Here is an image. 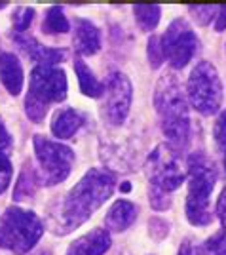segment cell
<instances>
[{"label": "cell", "mask_w": 226, "mask_h": 255, "mask_svg": "<svg viewBox=\"0 0 226 255\" xmlns=\"http://www.w3.org/2000/svg\"><path fill=\"white\" fill-rule=\"evenodd\" d=\"M116 177L105 170H89L48 212V227L54 234H69L82 227L112 196Z\"/></svg>", "instance_id": "1"}, {"label": "cell", "mask_w": 226, "mask_h": 255, "mask_svg": "<svg viewBox=\"0 0 226 255\" xmlns=\"http://www.w3.org/2000/svg\"><path fill=\"white\" fill-rule=\"evenodd\" d=\"M154 107L167 145L177 152H183L190 139V115L183 88L173 73H165L158 80L154 92Z\"/></svg>", "instance_id": "2"}, {"label": "cell", "mask_w": 226, "mask_h": 255, "mask_svg": "<svg viewBox=\"0 0 226 255\" xmlns=\"http://www.w3.org/2000/svg\"><path fill=\"white\" fill-rule=\"evenodd\" d=\"M149 173V198L156 212H163L171 206V192H175L184 181L181 166V152L173 150L167 143L158 145L147 160Z\"/></svg>", "instance_id": "3"}, {"label": "cell", "mask_w": 226, "mask_h": 255, "mask_svg": "<svg viewBox=\"0 0 226 255\" xmlns=\"http://www.w3.org/2000/svg\"><path fill=\"white\" fill-rule=\"evenodd\" d=\"M217 183L215 162L204 152L188 156V194H186V219L194 227H205L213 221L209 212V198Z\"/></svg>", "instance_id": "4"}, {"label": "cell", "mask_w": 226, "mask_h": 255, "mask_svg": "<svg viewBox=\"0 0 226 255\" xmlns=\"http://www.w3.org/2000/svg\"><path fill=\"white\" fill-rule=\"evenodd\" d=\"M67 75L59 67L36 65L31 71V84L25 97V113L29 120L40 124L52 103H61L67 97Z\"/></svg>", "instance_id": "5"}, {"label": "cell", "mask_w": 226, "mask_h": 255, "mask_svg": "<svg viewBox=\"0 0 226 255\" xmlns=\"http://www.w3.org/2000/svg\"><path fill=\"white\" fill-rule=\"evenodd\" d=\"M44 234L38 215L19 206H10L0 215V248L15 255L31 252Z\"/></svg>", "instance_id": "6"}, {"label": "cell", "mask_w": 226, "mask_h": 255, "mask_svg": "<svg viewBox=\"0 0 226 255\" xmlns=\"http://www.w3.org/2000/svg\"><path fill=\"white\" fill-rule=\"evenodd\" d=\"M190 105L202 115V117H213L219 113L223 103V82L219 71L209 61L196 63L192 73L188 76L186 84Z\"/></svg>", "instance_id": "7"}, {"label": "cell", "mask_w": 226, "mask_h": 255, "mask_svg": "<svg viewBox=\"0 0 226 255\" xmlns=\"http://www.w3.org/2000/svg\"><path fill=\"white\" fill-rule=\"evenodd\" d=\"M32 145L42 171V183L46 187H55L71 175L76 158L75 150L71 147H67L63 143H55L42 135H34Z\"/></svg>", "instance_id": "8"}, {"label": "cell", "mask_w": 226, "mask_h": 255, "mask_svg": "<svg viewBox=\"0 0 226 255\" xmlns=\"http://www.w3.org/2000/svg\"><path fill=\"white\" fill-rule=\"evenodd\" d=\"M160 46L163 52V59H167L171 69L177 71V69H184L192 61V57L200 48V40L192 31V27L183 17H177L167 27V31L163 32V36L160 38Z\"/></svg>", "instance_id": "9"}, {"label": "cell", "mask_w": 226, "mask_h": 255, "mask_svg": "<svg viewBox=\"0 0 226 255\" xmlns=\"http://www.w3.org/2000/svg\"><path fill=\"white\" fill-rule=\"evenodd\" d=\"M133 99V86L124 73L108 76L103 92V117L110 126H122L126 122Z\"/></svg>", "instance_id": "10"}, {"label": "cell", "mask_w": 226, "mask_h": 255, "mask_svg": "<svg viewBox=\"0 0 226 255\" xmlns=\"http://www.w3.org/2000/svg\"><path fill=\"white\" fill-rule=\"evenodd\" d=\"M13 42L17 44V48L21 50L29 59L36 61L38 65H46V67H57V63H61L65 59L63 50H55V48H48L40 44L36 38H32L29 34H13L11 36Z\"/></svg>", "instance_id": "11"}, {"label": "cell", "mask_w": 226, "mask_h": 255, "mask_svg": "<svg viewBox=\"0 0 226 255\" xmlns=\"http://www.w3.org/2000/svg\"><path fill=\"white\" fill-rule=\"evenodd\" d=\"M110 250V234L105 229H93L69 246L67 255H105Z\"/></svg>", "instance_id": "12"}, {"label": "cell", "mask_w": 226, "mask_h": 255, "mask_svg": "<svg viewBox=\"0 0 226 255\" xmlns=\"http://www.w3.org/2000/svg\"><path fill=\"white\" fill-rule=\"evenodd\" d=\"M75 50L78 55H95L101 50V31L87 19L78 17L75 21Z\"/></svg>", "instance_id": "13"}, {"label": "cell", "mask_w": 226, "mask_h": 255, "mask_svg": "<svg viewBox=\"0 0 226 255\" xmlns=\"http://www.w3.org/2000/svg\"><path fill=\"white\" fill-rule=\"evenodd\" d=\"M0 82L10 96H19L23 90V67L10 52L0 53Z\"/></svg>", "instance_id": "14"}, {"label": "cell", "mask_w": 226, "mask_h": 255, "mask_svg": "<svg viewBox=\"0 0 226 255\" xmlns=\"http://www.w3.org/2000/svg\"><path fill=\"white\" fill-rule=\"evenodd\" d=\"M135 219H137V206L129 200H116L107 212L105 225L110 233H124L133 225Z\"/></svg>", "instance_id": "15"}, {"label": "cell", "mask_w": 226, "mask_h": 255, "mask_svg": "<svg viewBox=\"0 0 226 255\" xmlns=\"http://www.w3.org/2000/svg\"><path fill=\"white\" fill-rule=\"evenodd\" d=\"M82 124H84V117L78 111L67 107L55 113L52 120V133L57 139H71L82 128Z\"/></svg>", "instance_id": "16"}, {"label": "cell", "mask_w": 226, "mask_h": 255, "mask_svg": "<svg viewBox=\"0 0 226 255\" xmlns=\"http://www.w3.org/2000/svg\"><path fill=\"white\" fill-rule=\"evenodd\" d=\"M40 187V175L38 171L34 170V164L32 162H25L23 164V170L17 177V183H15V189H13V200L15 202H27L31 200L32 196L36 194Z\"/></svg>", "instance_id": "17"}, {"label": "cell", "mask_w": 226, "mask_h": 255, "mask_svg": "<svg viewBox=\"0 0 226 255\" xmlns=\"http://www.w3.org/2000/svg\"><path fill=\"white\" fill-rule=\"evenodd\" d=\"M75 73L76 78H78V84H80V92L86 97H103V92H105V86L101 84L95 78L93 71L87 67L80 57L75 59Z\"/></svg>", "instance_id": "18"}, {"label": "cell", "mask_w": 226, "mask_h": 255, "mask_svg": "<svg viewBox=\"0 0 226 255\" xmlns=\"http://www.w3.org/2000/svg\"><path fill=\"white\" fill-rule=\"evenodd\" d=\"M42 31L46 34H65V32L71 31V23L65 17V11L61 6L48 8L42 21Z\"/></svg>", "instance_id": "19"}, {"label": "cell", "mask_w": 226, "mask_h": 255, "mask_svg": "<svg viewBox=\"0 0 226 255\" xmlns=\"http://www.w3.org/2000/svg\"><path fill=\"white\" fill-rule=\"evenodd\" d=\"M133 13H135V21L139 23V27L145 32H152L161 17V8L158 4H147V6H133Z\"/></svg>", "instance_id": "20"}, {"label": "cell", "mask_w": 226, "mask_h": 255, "mask_svg": "<svg viewBox=\"0 0 226 255\" xmlns=\"http://www.w3.org/2000/svg\"><path fill=\"white\" fill-rule=\"evenodd\" d=\"M32 19H34V10L29 6H19L15 8L13 15H11V21H13V34H23L31 27Z\"/></svg>", "instance_id": "21"}, {"label": "cell", "mask_w": 226, "mask_h": 255, "mask_svg": "<svg viewBox=\"0 0 226 255\" xmlns=\"http://www.w3.org/2000/svg\"><path fill=\"white\" fill-rule=\"evenodd\" d=\"M202 255H226V233H217L202 246Z\"/></svg>", "instance_id": "22"}, {"label": "cell", "mask_w": 226, "mask_h": 255, "mask_svg": "<svg viewBox=\"0 0 226 255\" xmlns=\"http://www.w3.org/2000/svg\"><path fill=\"white\" fill-rule=\"evenodd\" d=\"M188 11L194 17V21L204 27V25H209V23L213 21V17L217 15L219 8L217 6H188Z\"/></svg>", "instance_id": "23"}, {"label": "cell", "mask_w": 226, "mask_h": 255, "mask_svg": "<svg viewBox=\"0 0 226 255\" xmlns=\"http://www.w3.org/2000/svg\"><path fill=\"white\" fill-rule=\"evenodd\" d=\"M147 55H149V63H151L152 69H160L161 63L165 61L163 59V52H161V46H160V38L152 34L149 38V44H147Z\"/></svg>", "instance_id": "24"}, {"label": "cell", "mask_w": 226, "mask_h": 255, "mask_svg": "<svg viewBox=\"0 0 226 255\" xmlns=\"http://www.w3.org/2000/svg\"><path fill=\"white\" fill-rule=\"evenodd\" d=\"M213 137L217 141V147L225 154V168H226V111H223L217 118L213 126Z\"/></svg>", "instance_id": "25"}, {"label": "cell", "mask_w": 226, "mask_h": 255, "mask_svg": "<svg viewBox=\"0 0 226 255\" xmlns=\"http://www.w3.org/2000/svg\"><path fill=\"white\" fill-rule=\"evenodd\" d=\"M11 162L8 158V154L6 152H0V194L8 189V185H10L11 181Z\"/></svg>", "instance_id": "26"}, {"label": "cell", "mask_w": 226, "mask_h": 255, "mask_svg": "<svg viewBox=\"0 0 226 255\" xmlns=\"http://www.w3.org/2000/svg\"><path fill=\"white\" fill-rule=\"evenodd\" d=\"M149 227H151V236L152 238H156V240H163V238L169 234V225L165 223L163 219H160V217L151 219Z\"/></svg>", "instance_id": "27"}, {"label": "cell", "mask_w": 226, "mask_h": 255, "mask_svg": "<svg viewBox=\"0 0 226 255\" xmlns=\"http://www.w3.org/2000/svg\"><path fill=\"white\" fill-rule=\"evenodd\" d=\"M215 212H217V217L221 219V225H223V229H221V231L226 233V187L223 189L221 196H219V200H217Z\"/></svg>", "instance_id": "28"}, {"label": "cell", "mask_w": 226, "mask_h": 255, "mask_svg": "<svg viewBox=\"0 0 226 255\" xmlns=\"http://www.w3.org/2000/svg\"><path fill=\"white\" fill-rule=\"evenodd\" d=\"M11 147V135L8 133L6 126L0 122V152H6Z\"/></svg>", "instance_id": "29"}, {"label": "cell", "mask_w": 226, "mask_h": 255, "mask_svg": "<svg viewBox=\"0 0 226 255\" xmlns=\"http://www.w3.org/2000/svg\"><path fill=\"white\" fill-rule=\"evenodd\" d=\"M217 23H215V31L223 32L226 29V6H219V11H217Z\"/></svg>", "instance_id": "30"}, {"label": "cell", "mask_w": 226, "mask_h": 255, "mask_svg": "<svg viewBox=\"0 0 226 255\" xmlns=\"http://www.w3.org/2000/svg\"><path fill=\"white\" fill-rule=\"evenodd\" d=\"M177 255H196V250H194V246H190V242H184Z\"/></svg>", "instance_id": "31"}, {"label": "cell", "mask_w": 226, "mask_h": 255, "mask_svg": "<svg viewBox=\"0 0 226 255\" xmlns=\"http://www.w3.org/2000/svg\"><path fill=\"white\" fill-rule=\"evenodd\" d=\"M32 255H52V252H48V250H40V252H36V254Z\"/></svg>", "instance_id": "32"}, {"label": "cell", "mask_w": 226, "mask_h": 255, "mask_svg": "<svg viewBox=\"0 0 226 255\" xmlns=\"http://www.w3.org/2000/svg\"><path fill=\"white\" fill-rule=\"evenodd\" d=\"M122 191H124V192H129V191H131V187H129V183H124V187H122Z\"/></svg>", "instance_id": "33"}, {"label": "cell", "mask_w": 226, "mask_h": 255, "mask_svg": "<svg viewBox=\"0 0 226 255\" xmlns=\"http://www.w3.org/2000/svg\"><path fill=\"white\" fill-rule=\"evenodd\" d=\"M6 6H8L6 2H0V10H2V8H6Z\"/></svg>", "instance_id": "34"}]
</instances>
